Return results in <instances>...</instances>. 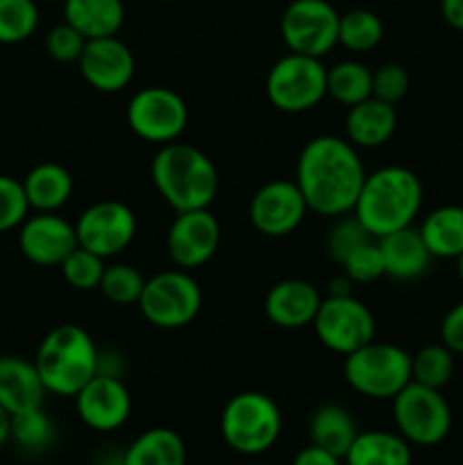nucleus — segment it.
<instances>
[{"label": "nucleus", "mask_w": 463, "mask_h": 465, "mask_svg": "<svg viewBox=\"0 0 463 465\" xmlns=\"http://www.w3.org/2000/svg\"><path fill=\"white\" fill-rule=\"evenodd\" d=\"M457 275H458V282L463 284V254L461 257H457Z\"/></svg>", "instance_id": "47"}, {"label": "nucleus", "mask_w": 463, "mask_h": 465, "mask_svg": "<svg viewBox=\"0 0 463 465\" xmlns=\"http://www.w3.org/2000/svg\"><path fill=\"white\" fill-rule=\"evenodd\" d=\"M32 361L48 393L75 398L98 375V345L84 327L66 322L44 336Z\"/></svg>", "instance_id": "4"}, {"label": "nucleus", "mask_w": 463, "mask_h": 465, "mask_svg": "<svg viewBox=\"0 0 463 465\" xmlns=\"http://www.w3.org/2000/svg\"><path fill=\"white\" fill-rule=\"evenodd\" d=\"M345 275L352 280V284H370L384 277V259H381V250L377 239L366 241L359 245L343 263H340Z\"/></svg>", "instance_id": "38"}, {"label": "nucleus", "mask_w": 463, "mask_h": 465, "mask_svg": "<svg viewBox=\"0 0 463 465\" xmlns=\"http://www.w3.org/2000/svg\"><path fill=\"white\" fill-rule=\"evenodd\" d=\"M73 400L77 418L100 434L121 430L130 420L132 395L121 377L95 375Z\"/></svg>", "instance_id": "18"}, {"label": "nucleus", "mask_w": 463, "mask_h": 465, "mask_svg": "<svg viewBox=\"0 0 463 465\" xmlns=\"http://www.w3.org/2000/svg\"><path fill=\"white\" fill-rule=\"evenodd\" d=\"M104 259L91 250L77 245L71 254L62 262L59 271L68 286L75 291H95L104 275Z\"/></svg>", "instance_id": "35"}, {"label": "nucleus", "mask_w": 463, "mask_h": 465, "mask_svg": "<svg viewBox=\"0 0 463 465\" xmlns=\"http://www.w3.org/2000/svg\"><path fill=\"white\" fill-rule=\"evenodd\" d=\"M384 39V23L370 9H350L340 14L339 45L350 53H370Z\"/></svg>", "instance_id": "30"}, {"label": "nucleus", "mask_w": 463, "mask_h": 465, "mask_svg": "<svg viewBox=\"0 0 463 465\" xmlns=\"http://www.w3.org/2000/svg\"><path fill=\"white\" fill-rule=\"evenodd\" d=\"M418 230L434 259H457L463 254V207L458 204L436 207Z\"/></svg>", "instance_id": "28"}, {"label": "nucleus", "mask_w": 463, "mask_h": 465, "mask_svg": "<svg viewBox=\"0 0 463 465\" xmlns=\"http://www.w3.org/2000/svg\"><path fill=\"white\" fill-rule=\"evenodd\" d=\"M291 465H343V459L327 452V450L318 448V445L309 443L307 448H302L295 454L293 463Z\"/></svg>", "instance_id": "42"}, {"label": "nucleus", "mask_w": 463, "mask_h": 465, "mask_svg": "<svg viewBox=\"0 0 463 465\" xmlns=\"http://www.w3.org/2000/svg\"><path fill=\"white\" fill-rule=\"evenodd\" d=\"M86 84L100 94H118L134 80L136 62L130 45L116 36L86 41L82 57L77 62Z\"/></svg>", "instance_id": "17"}, {"label": "nucleus", "mask_w": 463, "mask_h": 465, "mask_svg": "<svg viewBox=\"0 0 463 465\" xmlns=\"http://www.w3.org/2000/svg\"><path fill=\"white\" fill-rule=\"evenodd\" d=\"M340 14L327 0H291L280 21L289 53L322 59L339 45Z\"/></svg>", "instance_id": "12"}, {"label": "nucleus", "mask_w": 463, "mask_h": 465, "mask_svg": "<svg viewBox=\"0 0 463 465\" xmlns=\"http://www.w3.org/2000/svg\"><path fill=\"white\" fill-rule=\"evenodd\" d=\"M359 436L357 420L345 407L334 402L320 404L309 418V443L343 459Z\"/></svg>", "instance_id": "26"}, {"label": "nucleus", "mask_w": 463, "mask_h": 465, "mask_svg": "<svg viewBox=\"0 0 463 465\" xmlns=\"http://www.w3.org/2000/svg\"><path fill=\"white\" fill-rule=\"evenodd\" d=\"M411 77L402 64H381L377 71H372V98L384 100L389 104H398L407 95Z\"/></svg>", "instance_id": "39"}, {"label": "nucleus", "mask_w": 463, "mask_h": 465, "mask_svg": "<svg viewBox=\"0 0 463 465\" xmlns=\"http://www.w3.org/2000/svg\"><path fill=\"white\" fill-rule=\"evenodd\" d=\"M64 21L71 23L84 39L116 36L125 23L123 0H64Z\"/></svg>", "instance_id": "23"}, {"label": "nucleus", "mask_w": 463, "mask_h": 465, "mask_svg": "<svg viewBox=\"0 0 463 465\" xmlns=\"http://www.w3.org/2000/svg\"><path fill=\"white\" fill-rule=\"evenodd\" d=\"M145 277L141 275L139 268L130 266V263H112V266L104 268V275L98 291L112 304L130 307V304H139Z\"/></svg>", "instance_id": "34"}, {"label": "nucleus", "mask_w": 463, "mask_h": 465, "mask_svg": "<svg viewBox=\"0 0 463 465\" xmlns=\"http://www.w3.org/2000/svg\"><path fill=\"white\" fill-rule=\"evenodd\" d=\"M39 18L36 0H0V44L27 41L39 27Z\"/></svg>", "instance_id": "32"}, {"label": "nucleus", "mask_w": 463, "mask_h": 465, "mask_svg": "<svg viewBox=\"0 0 463 465\" xmlns=\"http://www.w3.org/2000/svg\"><path fill=\"white\" fill-rule=\"evenodd\" d=\"M422 200L425 189L416 173L404 166H384L368 173L352 213L368 234L381 239L411 227L420 213Z\"/></svg>", "instance_id": "2"}, {"label": "nucleus", "mask_w": 463, "mask_h": 465, "mask_svg": "<svg viewBox=\"0 0 463 465\" xmlns=\"http://www.w3.org/2000/svg\"><path fill=\"white\" fill-rule=\"evenodd\" d=\"M9 440L27 452H41L54 440V425L44 411V407L27 409V411L14 413Z\"/></svg>", "instance_id": "33"}, {"label": "nucleus", "mask_w": 463, "mask_h": 465, "mask_svg": "<svg viewBox=\"0 0 463 465\" xmlns=\"http://www.w3.org/2000/svg\"><path fill=\"white\" fill-rule=\"evenodd\" d=\"M440 343L448 345L454 354H463V300L445 313L440 322Z\"/></svg>", "instance_id": "41"}, {"label": "nucleus", "mask_w": 463, "mask_h": 465, "mask_svg": "<svg viewBox=\"0 0 463 465\" xmlns=\"http://www.w3.org/2000/svg\"><path fill=\"white\" fill-rule=\"evenodd\" d=\"M281 434V411L275 400L259 391L236 393L221 413L225 445L245 457L268 452Z\"/></svg>", "instance_id": "5"}, {"label": "nucleus", "mask_w": 463, "mask_h": 465, "mask_svg": "<svg viewBox=\"0 0 463 465\" xmlns=\"http://www.w3.org/2000/svg\"><path fill=\"white\" fill-rule=\"evenodd\" d=\"M311 327L318 341L340 357H348L377 336L375 313L352 293L322 298Z\"/></svg>", "instance_id": "10"}, {"label": "nucleus", "mask_w": 463, "mask_h": 465, "mask_svg": "<svg viewBox=\"0 0 463 465\" xmlns=\"http://www.w3.org/2000/svg\"><path fill=\"white\" fill-rule=\"evenodd\" d=\"M307 213L309 207L295 180L268 182L250 200V221L254 230L271 239L293 234Z\"/></svg>", "instance_id": "15"}, {"label": "nucleus", "mask_w": 463, "mask_h": 465, "mask_svg": "<svg viewBox=\"0 0 463 465\" xmlns=\"http://www.w3.org/2000/svg\"><path fill=\"white\" fill-rule=\"evenodd\" d=\"M218 245H221V223L209 209L180 212L168 227V257L182 271H193L212 262Z\"/></svg>", "instance_id": "14"}, {"label": "nucleus", "mask_w": 463, "mask_h": 465, "mask_svg": "<svg viewBox=\"0 0 463 465\" xmlns=\"http://www.w3.org/2000/svg\"><path fill=\"white\" fill-rule=\"evenodd\" d=\"M48 395L34 361L14 354H0V407L14 413L44 407Z\"/></svg>", "instance_id": "20"}, {"label": "nucleus", "mask_w": 463, "mask_h": 465, "mask_svg": "<svg viewBox=\"0 0 463 465\" xmlns=\"http://www.w3.org/2000/svg\"><path fill=\"white\" fill-rule=\"evenodd\" d=\"M30 212L23 182L16 177L0 175V234L18 230Z\"/></svg>", "instance_id": "37"}, {"label": "nucleus", "mask_w": 463, "mask_h": 465, "mask_svg": "<svg viewBox=\"0 0 463 465\" xmlns=\"http://www.w3.org/2000/svg\"><path fill=\"white\" fill-rule=\"evenodd\" d=\"M384 259L386 277L398 282H413L427 275L431 268V252L427 250L418 227H404V230L386 234L377 239Z\"/></svg>", "instance_id": "21"}, {"label": "nucleus", "mask_w": 463, "mask_h": 465, "mask_svg": "<svg viewBox=\"0 0 463 465\" xmlns=\"http://www.w3.org/2000/svg\"><path fill=\"white\" fill-rule=\"evenodd\" d=\"M352 293V280L348 275L334 277L330 282V295H350Z\"/></svg>", "instance_id": "45"}, {"label": "nucleus", "mask_w": 463, "mask_h": 465, "mask_svg": "<svg viewBox=\"0 0 463 465\" xmlns=\"http://www.w3.org/2000/svg\"><path fill=\"white\" fill-rule=\"evenodd\" d=\"M125 371V361H123V354L113 348H98V375H109V377H121Z\"/></svg>", "instance_id": "43"}, {"label": "nucleus", "mask_w": 463, "mask_h": 465, "mask_svg": "<svg viewBox=\"0 0 463 465\" xmlns=\"http://www.w3.org/2000/svg\"><path fill=\"white\" fill-rule=\"evenodd\" d=\"M21 182L32 212H59L73 195L71 171L57 162L36 163Z\"/></svg>", "instance_id": "24"}, {"label": "nucleus", "mask_w": 463, "mask_h": 465, "mask_svg": "<svg viewBox=\"0 0 463 465\" xmlns=\"http://www.w3.org/2000/svg\"><path fill=\"white\" fill-rule=\"evenodd\" d=\"M440 16L452 30L463 32V0H440Z\"/></svg>", "instance_id": "44"}, {"label": "nucleus", "mask_w": 463, "mask_h": 465, "mask_svg": "<svg viewBox=\"0 0 463 465\" xmlns=\"http://www.w3.org/2000/svg\"><path fill=\"white\" fill-rule=\"evenodd\" d=\"M84 45H86L84 35H80V32L66 21L50 27V32L45 35V53H48L54 62L77 64L80 62Z\"/></svg>", "instance_id": "40"}, {"label": "nucleus", "mask_w": 463, "mask_h": 465, "mask_svg": "<svg viewBox=\"0 0 463 465\" xmlns=\"http://www.w3.org/2000/svg\"><path fill=\"white\" fill-rule=\"evenodd\" d=\"M127 125L139 139L154 145L180 141L189 123V107L168 86H143L127 103Z\"/></svg>", "instance_id": "11"}, {"label": "nucleus", "mask_w": 463, "mask_h": 465, "mask_svg": "<svg viewBox=\"0 0 463 465\" xmlns=\"http://www.w3.org/2000/svg\"><path fill=\"white\" fill-rule=\"evenodd\" d=\"M36 3H64V0H36Z\"/></svg>", "instance_id": "48"}, {"label": "nucleus", "mask_w": 463, "mask_h": 465, "mask_svg": "<svg viewBox=\"0 0 463 465\" xmlns=\"http://www.w3.org/2000/svg\"><path fill=\"white\" fill-rule=\"evenodd\" d=\"M334 221L336 223L331 225L330 234H327V252L340 266L359 245L375 239V236L368 234V230L359 223L354 213H345V216L334 218Z\"/></svg>", "instance_id": "36"}, {"label": "nucleus", "mask_w": 463, "mask_h": 465, "mask_svg": "<svg viewBox=\"0 0 463 465\" xmlns=\"http://www.w3.org/2000/svg\"><path fill=\"white\" fill-rule=\"evenodd\" d=\"M134 212L121 200H100L91 204L75 221L77 243L103 259H112L127 250L136 236Z\"/></svg>", "instance_id": "13"}, {"label": "nucleus", "mask_w": 463, "mask_h": 465, "mask_svg": "<svg viewBox=\"0 0 463 465\" xmlns=\"http://www.w3.org/2000/svg\"><path fill=\"white\" fill-rule=\"evenodd\" d=\"M327 95L348 109L363 103L372 95V71L354 59L334 64L327 68Z\"/></svg>", "instance_id": "29"}, {"label": "nucleus", "mask_w": 463, "mask_h": 465, "mask_svg": "<svg viewBox=\"0 0 463 465\" xmlns=\"http://www.w3.org/2000/svg\"><path fill=\"white\" fill-rule=\"evenodd\" d=\"M413 445L398 431H359L343 457L345 465H413Z\"/></svg>", "instance_id": "25"}, {"label": "nucleus", "mask_w": 463, "mask_h": 465, "mask_svg": "<svg viewBox=\"0 0 463 465\" xmlns=\"http://www.w3.org/2000/svg\"><path fill=\"white\" fill-rule=\"evenodd\" d=\"M366 175L359 148L334 134L309 141L295 166V184L309 212L325 218L354 212Z\"/></svg>", "instance_id": "1"}, {"label": "nucleus", "mask_w": 463, "mask_h": 465, "mask_svg": "<svg viewBox=\"0 0 463 465\" xmlns=\"http://www.w3.org/2000/svg\"><path fill=\"white\" fill-rule=\"evenodd\" d=\"M121 465H186V445L177 431L153 427L127 445Z\"/></svg>", "instance_id": "27"}, {"label": "nucleus", "mask_w": 463, "mask_h": 465, "mask_svg": "<svg viewBox=\"0 0 463 465\" xmlns=\"http://www.w3.org/2000/svg\"><path fill=\"white\" fill-rule=\"evenodd\" d=\"M457 354L445 343H431L418 350L411 357V377L413 381L429 389L443 391L452 381L457 371Z\"/></svg>", "instance_id": "31"}, {"label": "nucleus", "mask_w": 463, "mask_h": 465, "mask_svg": "<svg viewBox=\"0 0 463 465\" xmlns=\"http://www.w3.org/2000/svg\"><path fill=\"white\" fill-rule=\"evenodd\" d=\"M9 431H12V416L0 407V448L9 440Z\"/></svg>", "instance_id": "46"}, {"label": "nucleus", "mask_w": 463, "mask_h": 465, "mask_svg": "<svg viewBox=\"0 0 463 465\" xmlns=\"http://www.w3.org/2000/svg\"><path fill=\"white\" fill-rule=\"evenodd\" d=\"M139 309L153 327L180 330L198 318L202 309V291L189 271H163L145 280Z\"/></svg>", "instance_id": "8"}, {"label": "nucleus", "mask_w": 463, "mask_h": 465, "mask_svg": "<svg viewBox=\"0 0 463 465\" xmlns=\"http://www.w3.org/2000/svg\"><path fill=\"white\" fill-rule=\"evenodd\" d=\"M150 177L163 200L180 212L209 209L218 193V171L200 148L182 141L159 145Z\"/></svg>", "instance_id": "3"}, {"label": "nucleus", "mask_w": 463, "mask_h": 465, "mask_svg": "<svg viewBox=\"0 0 463 465\" xmlns=\"http://www.w3.org/2000/svg\"><path fill=\"white\" fill-rule=\"evenodd\" d=\"M343 375L354 393L368 400H393L411 384V354L399 345L370 341L343 361Z\"/></svg>", "instance_id": "6"}, {"label": "nucleus", "mask_w": 463, "mask_h": 465, "mask_svg": "<svg viewBox=\"0 0 463 465\" xmlns=\"http://www.w3.org/2000/svg\"><path fill=\"white\" fill-rule=\"evenodd\" d=\"M320 302V291L311 282L291 277L271 286L263 300V312L280 330H302L313 325Z\"/></svg>", "instance_id": "19"}, {"label": "nucleus", "mask_w": 463, "mask_h": 465, "mask_svg": "<svg viewBox=\"0 0 463 465\" xmlns=\"http://www.w3.org/2000/svg\"><path fill=\"white\" fill-rule=\"evenodd\" d=\"M390 402L398 434L413 448H434L448 439L452 430V409L438 389L411 381Z\"/></svg>", "instance_id": "7"}, {"label": "nucleus", "mask_w": 463, "mask_h": 465, "mask_svg": "<svg viewBox=\"0 0 463 465\" xmlns=\"http://www.w3.org/2000/svg\"><path fill=\"white\" fill-rule=\"evenodd\" d=\"M266 95L284 114H304L327 98V68L320 59L286 53L271 66Z\"/></svg>", "instance_id": "9"}, {"label": "nucleus", "mask_w": 463, "mask_h": 465, "mask_svg": "<svg viewBox=\"0 0 463 465\" xmlns=\"http://www.w3.org/2000/svg\"><path fill=\"white\" fill-rule=\"evenodd\" d=\"M395 130H398L395 104L377 100L372 95L350 107L348 118H345V139L354 148H379L389 143Z\"/></svg>", "instance_id": "22"}, {"label": "nucleus", "mask_w": 463, "mask_h": 465, "mask_svg": "<svg viewBox=\"0 0 463 465\" xmlns=\"http://www.w3.org/2000/svg\"><path fill=\"white\" fill-rule=\"evenodd\" d=\"M77 245L75 223H68L57 212H34L18 227V248L36 266L59 268Z\"/></svg>", "instance_id": "16"}]
</instances>
